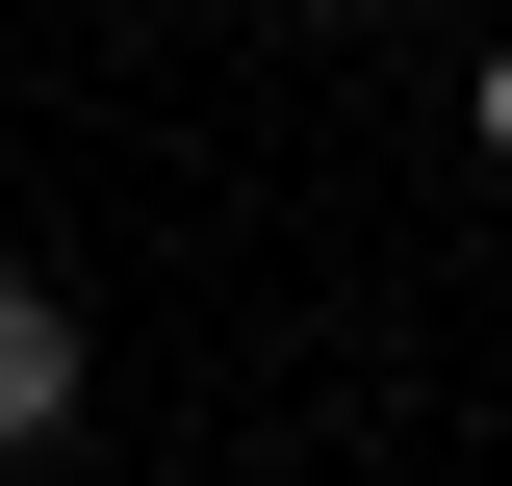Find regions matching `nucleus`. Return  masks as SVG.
<instances>
[{"label":"nucleus","instance_id":"1","mask_svg":"<svg viewBox=\"0 0 512 486\" xmlns=\"http://www.w3.org/2000/svg\"><path fill=\"white\" fill-rule=\"evenodd\" d=\"M52 410H77V307H52V282H0V461H26Z\"/></svg>","mask_w":512,"mask_h":486},{"label":"nucleus","instance_id":"2","mask_svg":"<svg viewBox=\"0 0 512 486\" xmlns=\"http://www.w3.org/2000/svg\"><path fill=\"white\" fill-rule=\"evenodd\" d=\"M487 154H512V52H487Z\"/></svg>","mask_w":512,"mask_h":486}]
</instances>
